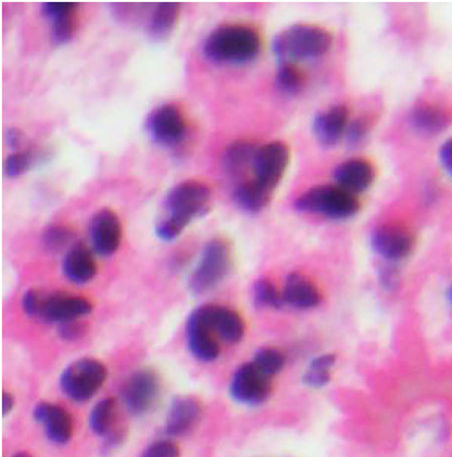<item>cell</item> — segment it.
<instances>
[{
    "instance_id": "obj_1",
    "label": "cell",
    "mask_w": 452,
    "mask_h": 457,
    "mask_svg": "<svg viewBox=\"0 0 452 457\" xmlns=\"http://www.w3.org/2000/svg\"><path fill=\"white\" fill-rule=\"evenodd\" d=\"M211 192L204 183L188 180L172 188L166 197L167 217L156 225V235L166 242L174 241L194 218L205 214Z\"/></svg>"
},
{
    "instance_id": "obj_2",
    "label": "cell",
    "mask_w": 452,
    "mask_h": 457,
    "mask_svg": "<svg viewBox=\"0 0 452 457\" xmlns=\"http://www.w3.org/2000/svg\"><path fill=\"white\" fill-rule=\"evenodd\" d=\"M259 32L242 24H228L213 30L205 39L202 53L209 61L219 64H244L260 52Z\"/></svg>"
},
{
    "instance_id": "obj_3",
    "label": "cell",
    "mask_w": 452,
    "mask_h": 457,
    "mask_svg": "<svg viewBox=\"0 0 452 457\" xmlns=\"http://www.w3.org/2000/svg\"><path fill=\"white\" fill-rule=\"evenodd\" d=\"M333 37L327 30L308 24L287 29L275 37L273 51L282 62L316 60L330 51Z\"/></svg>"
},
{
    "instance_id": "obj_4",
    "label": "cell",
    "mask_w": 452,
    "mask_h": 457,
    "mask_svg": "<svg viewBox=\"0 0 452 457\" xmlns=\"http://www.w3.org/2000/svg\"><path fill=\"white\" fill-rule=\"evenodd\" d=\"M294 208L302 213L322 215L331 220H347L355 216L359 203L355 194L338 185L311 188L294 202Z\"/></svg>"
},
{
    "instance_id": "obj_5",
    "label": "cell",
    "mask_w": 452,
    "mask_h": 457,
    "mask_svg": "<svg viewBox=\"0 0 452 457\" xmlns=\"http://www.w3.org/2000/svg\"><path fill=\"white\" fill-rule=\"evenodd\" d=\"M108 371L94 359H80L65 369L60 379L62 393L77 403L90 400L103 386Z\"/></svg>"
},
{
    "instance_id": "obj_6",
    "label": "cell",
    "mask_w": 452,
    "mask_h": 457,
    "mask_svg": "<svg viewBox=\"0 0 452 457\" xmlns=\"http://www.w3.org/2000/svg\"><path fill=\"white\" fill-rule=\"evenodd\" d=\"M229 269V251L221 240H212L204 246L189 288L194 294H203L217 287L225 279Z\"/></svg>"
},
{
    "instance_id": "obj_7",
    "label": "cell",
    "mask_w": 452,
    "mask_h": 457,
    "mask_svg": "<svg viewBox=\"0 0 452 457\" xmlns=\"http://www.w3.org/2000/svg\"><path fill=\"white\" fill-rule=\"evenodd\" d=\"M146 130L155 144L177 147L185 139L187 123L184 113L171 103L156 107L146 121Z\"/></svg>"
},
{
    "instance_id": "obj_8",
    "label": "cell",
    "mask_w": 452,
    "mask_h": 457,
    "mask_svg": "<svg viewBox=\"0 0 452 457\" xmlns=\"http://www.w3.org/2000/svg\"><path fill=\"white\" fill-rule=\"evenodd\" d=\"M160 392V382L156 373L143 369L127 378L121 388V397L129 412L142 415L152 409Z\"/></svg>"
},
{
    "instance_id": "obj_9",
    "label": "cell",
    "mask_w": 452,
    "mask_h": 457,
    "mask_svg": "<svg viewBox=\"0 0 452 457\" xmlns=\"http://www.w3.org/2000/svg\"><path fill=\"white\" fill-rule=\"evenodd\" d=\"M229 393L238 404L248 406L264 404L271 393L270 378L252 363H244L235 371L230 381Z\"/></svg>"
},
{
    "instance_id": "obj_10",
    "label": "cell",
    "mask_w": 452,
    "mask_h": 457,
    "mask_svg": "<svg viewBox=\"0 0 452 457\" xmlns=\"http://www.w3.org/2000/svg\"><path fill=\"white\" fill-rule=\"evenodd\" d=\"M290 161V151L283 143H271L258 149L252 161L257 181L274 190L284 177Z\"/></svg>"
},
{
    "instance_id": "obj_11",
    "label": "cell",
    "mask_w": 452,
    "mask_h": 457,
    "mask_svg": "<svg viewBox=\"0 0 452 457\" xmlns=\"http://www.w3.org/2000/svg\"><path fill=\"white\" fill-rule=\"evenodd\" d=\"M93 305L87 298L65 293L44 297L38 317L46 322L65 323L92 313Z\"/></svg>"
},
{
    "instance_id": "obj_12",
    "label": "cell",
    "mask_w": 452,
    "mask_h": 457,
    "mask_svg": "<svg viewBox=\"0 0 452 457\" xmlns=\"http://www.w3.org/2000/svg\"><path fill=\"white\" fill-rule=\"evenodd\" d=\"M194 311L224 342L237 344L242 339L244 336L243 321L240 314L229 307L209 304L201 306Z\"/></svg>"
},
{
    "instance_id": "obj_13",
    "label": "cell",
    "mask_w": 452,
    "mask_h": 457,
    "mask_svg": "<svg viewBox=\"0 0 452 457\" xmlns=\"http://www.w3.org/2000/svg\"><path fill=\"white\" fill-rule=\"evenodd\" d=\"M89 234L98 255L108 257L114 254L122 240V225L119 216L108 208L98 211L90 222Z\"/></svg>"
},
{
    "instance_id": "obj_14",
    "label": "cell",
    "mask_w": 452,
    "mask_h": 457,
    "mask_svg": "<svg viewBox=\"0 0 452 457\" xmlns=\"http://www.w3.org/2000/svg\"><path fill=\"white\" fill-rule=\"evenodd\" d=\"M372 246L384 260L400 261L412 252L414 239L406 228L386 224L373 233Z\"/></svg>"
},
{
    "instance_id": "obj_15",
    "label": "cell",
    "mask_w": 452,
    "mask_h": 457,
    "mask_svg": "<svg viewBox=\"0 0 452 457\" xmlns=\"http://www.w3.org/2000/svg\"><path fill=\"white\" fill-rule=\"evenodd\" d=\"M213 331L200 314L193 311L189 315L186 338L189 351L196 360L203 363L215 362L220 354V346Z\"/></svg>"
},
{
    "instance_id": "obj_16",
    "label": "cell",
    "mask_w": 452,
    "mask_h": 457,
    "mask_svg": "<svg viewBox=\"0 0 452 457\" xmlns=\"http://www.w3.org/2000/svg\"><path fill=\"white\" fill-rule=\"evenodd\" d=\"M202 405L193 396H178L172 401L166 421L167 434L183 437L199 426L202 418Z\"/></svg>"
},
{
    "instance_id": "obj_17",
    "label": "cell",
    "mask_w": 452,
    "mask_h": 457,
    "mask_svg": "<svg viewBox=\"0 0 452 457\" xmlns=\"http://www.w3.org/2000/svg\"><path fill=\"white\" fill-rule=\"evenodd\" d=\"M35 420L45 427V436L55 445L68 444L73 434L71 415L63 407L40 403L34 410Z\"/></svg>"
},
{
    "instance_id": "obj_18",
    "label": "cell",
    "mask_w": 452,
    "mask_h": 457,
    "mask_svg": "<svg viewBox=\"0 0 452 457\" xmlns=\"http://www.w3.org/2000/svg\"><path fill=\"white\" fill-rule=\"evenodd\" d=\"M78 4L76 3H45L41 13L52 21V38L56 45H64L75 37L78 29Z\"/></svg>"
},
{
    "instance_id": "obj_19",
    "label": "cell",
    "mask_w": 452,
    "mask_h": 457,
    "mask_svg": "<svg viewBox=\"0 0 452 457\" xmlns=\"http://www.w3.org/2000/svg\"><path fill=\"white\" fill-rule=\"evenodd\" d=\"M349 126V110L343 105H336L319 113L314 121L315 135L320 144L333 147L340 143Z\"/></svg>"
},
{
    "instance_id": "obj_20",
    "label": "cell",
    "mask_w": 452,
    "mask_h": 457,
    "mask_svg": "<svg viewBox=\"0 0 452 457\" xmlns=\"http://www.w3.org/2000/svg\"><path fill=\"white\" fill-rule=\"evenodd\" d=\"M282 295L284 304L300 310L314 309L322 302V294L314 282L300 273L286 277Z\"/></svg>"
},
{
    "instance_id": "obj_21",
    "label": "cell",
    "mask_w": 452,
    "mask_h": 457,
    "mask_svg": "<svg viewBox=\"0 0 452 457\" xmlns=\"http://www.w3.org/2000/svg\"><path fill=\"white\" fill-rule=\"evenodd\" d=\"M333 178L336 185L352 194L365 192L372 186L374 172L371 163L364 159H351L338 166Z\"/></svg>"
},
{
    "instance_id": "obj_22",
    "label": "cell",
    "mask_w": 452,
    "mask_h": 457,
    "mask_svg": "<svg viewBox=\"0 0 452 457\" xmlns=\"http://www.w3.org/2000/svg\"><path fill=\"white\" fill-rule=\"evenodd\" d=\"M62 270L65 277L75 284H86L96 273V264L92 251L85 244L73 245L64 257Z\"/></svg>"
},
{
    "instance_id": "obj_23",
    "label": "cell",
    "mask_w": 452,
    "mask_h": 457,
    "mask_svg": "<svg viewBox=\"0 0 452 457\" xmlns=\"http://www.w3.org/2000/svg\"><path fill=\"white\" fill-rule=\"evenodd\" d=\"M274 190L256 179L244 182L234 191V200L245 212L259 213L265 209L273 197Z\"/></svg>"
},
{
    "instance_id": "obj_24",
    "label": "cell",
    "mask_w": 452,
    "mask_h": 457,
    "mask_svg": "<svg viewBox=\"0 0 452 457\" xmlns=\"http://www.w3.org/2000/svg\"><path fill=\"white\" fill-rule=\"evenodd\" d=\"M180 5L177 3L160 4L154 7L149 22L151 36L163 39L174 30L179 18Z\"/></svg>"
},
{
    "instance_id": "obj_25",
    "label": "cell",
    "mask_w": 452,
    "mask_h": 457,
    "mask_svg": "<svg viewBox=\"0 0 452 457\" xmlns=\"http://www.w3.org/2000/svg\"><path fill=\"white\" fill-rule=\"evenodd\" d=\"M117 401L113 397H106L94 406L89 415V427L95 435L105 437L110 434L117 420Z\"/></svg>"
},
{
    "instance_id": "obj_26",
    "label": "cell",
    "mask_w": 452,
    "mask_h": 457,
    "mask_svg": "<svg viewBox=\"0 0 452 457\" xmlns=\"http://www.w3.org/2000/svg\"><path fill=\"white\" fill-rule=\"evenodd\" d=\"M258 148L249 141H236L230 144L225 151L223 162L230 174H240L249 165H252Z\"/></svg>"
},
{
    "instance_id": "obj_27",
    "label": "cell",
    "mask_w": 452,
    "mask_h": 457,
    "mask_svg": "<svg viewBox=\"0 0 452 457\" xmlns=\"http://www.w3.org/2000/svg\"><path fill=\"white\" fill-rule=\"evenodd\" d=\"M335 355L332 354L322 355L315 357L309 364V368L303 376L304 385L312 388L325 387L331 380V370L335 363Z\"/></svg>"
},
{
    "instance_id": "obj_28",
    "label": "cell",
    "mask_w": 452,
    "mask_h": 457,
    "mask_svg": "<svg viewBox=\"0 0 452 457\" xmlns=\"http://www.w3.org/2000/svg\"><path fill=\"white\" fill-rule=\"evenodd\" d=\"M415 127L426 133H437L446 127L448 118L437 106L422 105L412 115Z\"/></svg>"
},
{
    "instance_id": "obj_29",
    "label": "cell",
    "mask_w": 452,
    "mask_h": 457,
    "mask_svg": "<svg viewBox=\"0 0 452 457\" xmlns=\"http://www.w3.org/2000/svg\"><path fill=\"white\" fill-rule=\"evenodd\" d=\"M276 86L287 95L300 93L303 86L301 71L292 62H283L276 72Z\"/></svg>"
},
{
    "instance_id": "obj_30",
    "label": "cell",
    "mask_w": 452,
    "mask_h": 457,
    "mask_svg": "<svg viewBox=\"0 0 452 457\" xmlns=\"http://www.w3.org/2000/svg\"><path fill=\"white\" fill-rule=\"evenodd\" d=\"M268 378L277 375L284 367V355L273 347H262L253 355L251 362Z\"/></svg>"
},
{
    "instance_id": "obj_31",
    "label": "cell",
    "mask_w": 452,
    "mask_h": 457,
    "mask_svg": "<svg viewBox=\"0 0 452 457\" xmlns=\"http://www.w3.org/2000/svg\"><path fill=\"white\" fill-rule=\"evenodd\" d=\"M254 302L259 306L279 309L284 303L283 295L278 292L274 282L267 279H259L253 287Z\"/></svg>"
},
{
    "instance_id": "obj_32",
    "label": "cell",
    "mask_w": 452,
    "mask_h": 457,
    "mask_svg": "<svg viewBox=\"0 0 452 457\" xmlns=\"http://www.w3.org/2000/svg\"><path fill=\"white\" fill-rule=\"evenodd\" d=\"M73 239V232L63 225H53L48 227L43 236V242L47 250L60 252L67 247Z\"/></svg>"
},
{
    "instance_id": "obj_33",
    "label": "cell",
    "mask_w": 452,
    "mask_h": 457,
    "mask_svg": "<svg viewBox=\"0 0 452 457\" xmlns=\"http://www.w3.org/2000/svg\"><path fill=\"white\" fill-rule=\"evenodd\" d=\"M34 162V154L30 151L14 152L4 161V174L8 178H16L26 173Z\"/></svg>"
},
{
    "instance_id": "obj_34",
    "label": "cell",
    "mask_w": 452,
    "mask_h": 457,
    "mask_svg": "<svg viewBox=\"0 0 452 457\" xmlns=\"http://www.w3.org/2000/svg\"><path fill=\"white\" fill-rule=\"evenodd\" d=\"M371 130V121L367 118H360L349 124L347 133L348 143L350 146L358 145L366 139Z\"/></svg>"
},
{
    "instance_id": "obj_35",
    "label": "cell",
    "mask_w": 452,
    "mask_h": 457,
    "mask_svg": "<svg viewBox=\"0 0 452 457\" xmlns=\"http://www.w3.org/2000/svg\"><path fill=\"white\" fill-rule=\"evenodd\" d=\"M141 457H179V448L170 440H159L147 446Z\"/></svg>"
},
{
    "instance_id": "obj_36",
    "label": "cell",
    "mask_w": 452,
    "mask_h": 457,
    "mask_svg": "<svg viewBox=\"0 0 452 457\" xmlns=\"http://www.w3.org/2000/svg\"><path fill=\"white\" fill-rule=\"evenodd\" d=\"M43 296H41L37 290H29L26 294H24L22 298V307L24 312H26L31 317L34 315H38L41 306V302H43Z\"/></svg>"
},
{
    "instance_id": "obj_37",
    "label": "cell",
    "mask_w": 452,
    "mask_h": 457,
    "mask_svg": "<svg viewBox=\"0 0 452 457\" xmlns=\"http://www.w3.org/2000/svg\"><path fill=\"white\" fill-rule=\"evenodd\" d=\"M86 334V328L78 321L62 323L60 335L65 340H77Z\"/></svg>"
},
{
    "instance_id": "obj_38",
    "label": "cell",
    "mask_w": 452,
    "mask_h": 457,
    "mask_svg": "<svg viewBox=\"0 0 452 457\" xmlns=\"http://www.w3.org/2000/svg\"><path fill=\"white\" fill-rule=\"evenodd\" d=\"M126 432L122 428H113L109 435L105 436V442L103 445V451L109 453L113 448L118 447L123 438H125Z\"/></svg>"
},
{
    "instance_id": "obj_39",
    "label": "cell",
    "mask_w": 452,
    "mask_h": 457,
    "mask_svg": "<svg viewBox=\"0 0 452 457\" xmlns=\"http://www.w3.org/2000/svg\"><path fill=\"white\" fill-rule=\"evenodd\" d=\"M440 159L443 168L447 170L452 178V138L448 140L440 148Z\"/></svg>"
},
{
    "instance_id": "obj_40",
    "label": "cell",
    "mask_w": 452,
    "mask_h": 457,
    "mask_svg": "<svg viewBox=\"0 0 452 457\" xmlns=\"http://www.w3.org/2000/svg\"><path fill=\"white\" fill-rule=\"evenodd\" d=\"M21 135L20 130L10 128L6 132V143L11 148H16L20 145Z\"/></svg>"
},
{
    "instance_id": "obj_41",
    "label": "cell",
    "mask_w": 452,
    "mask_h": 457,
    "mask_svg": "<svg viewBox=\"0 0 452 457\" xmlns=\"http://www.w3.org/2000/svg\"><path fill=\"white\" fill-rule=\"evenodd\" d=\"M14 406V398L10 393L3 395V413L6 415L10 413Z\"/></svg>"
},
{
    "instance_id": "obj_42",
    "label": "cell",
    "mask_w": 452,
    "mask_h": 457,
    "mask_svg": "<svg viewBox=\"0 0 452 457\" xmlns=\"http://www.w3.org/2000/svg\"><path fill=\"white\" fill-rule=\"evenodd\" d=\"M12 457H31V456L28 453H20L14 454Z\"/></svg>"
},
{
    "instance_id": "obj_43",
    "label": "cell",
    "mask_w": 452,
    "mask_h": 457,
    "mask_svg": "<svg viewBox=\"0 0 452 457\" xmlns=\"http://www.w3.org/2000/svg\"><path fill=\"white\" fill-rule=\"evenodd\" d=\"M448 296H449V300H450V302L452 303V287H451V288H450V290H449V294H448Z\"/></svg>"
}]
</instances>
